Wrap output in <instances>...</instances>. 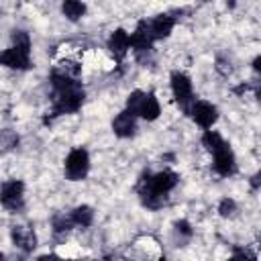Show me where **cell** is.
Here are the masks:
<instances>
[{"label":"cell","mask_w":261,"mask_h":261,"mask_svg":"<svg viewBox=\"0 0 261 261\" xmlns=\"http://www.w3.org/2000/svg\"><path fill=\"white\" fill-rule=\"evenodd\" d=\"M71 224H73L71 214L59 212V214H55V216H53V228H55L57 232H65V230H69V228H71Z\"/></svg>","instance_id":"19"},{"label":"cell","mask_w":261,"mask_h":261,"mask_svg":"<svg viewBox=\"0 0 261 261\" xmlns=\"http://www.w3.org/2000/svg\"><path fill=\"white\" fill-rule=\"evenodd\" d=\"M112 130L118 135V137H130L135 133V116L126 110V112H120L114 122H112Z\"/></svg>","instance_id":"12"},{"label":"cell","mask_w":261,"mask_h":261,"mask_svg":"<svg viewBox=\"0 0 261 261\" xmlns=\"http://www.w3.org/2000/svg\"><path fill=\"white\" fill-rule=\"evenodd\" d=\"M16 143H18V137H16L12 130L0 133V147H2V149H12Z\"/></svg>","instance_id":"20"},{"label":"cell","mask_w":261,"mask_h":261,"mask_svg":"<svg viewBox=\"0 0 261 261\" xmlns=\"http://www.w3.org/2000/svg\"><path fill=\"white\" fill-rule=\"evenodd\" d=\"M12 241L22 251H33L37 247V237L29 226H12Z\"/></svg>","instance_id":"9"},{"label":"cell","mask_w":261,"mask_h":261,"mask_svg":"<svg viewBox=\"0 0 261 261\" xmlns=\"http://www.w3.org/2000/svg\"><path fill=\"white\" fill-rule=\"evenodd\" d=\"M214 155V167H216V171L220 173V175H230V173H234V169H237V165H234V155H232V151L228 149V145H224V147H220L216 153H212Z\"/></svg>","instance_id":"8"},{"label":"cell","mask_w":261,"mask_h":261,"mask_svg":"<svg viewBox=\"0 0 261 261\" xmlns=\"http://www.w3.org/2000/svg\"><path fill=\"white\" fill-rule=\"evenodd\" d=\"M100 261H110V259H100Z\"/></svg>","instance_id":"26"},{"label":"cell","mask_w":261,"mask_h":261,"mask_svg":"<svg viewBox=\"0 0 261 261\" xmlns=\"http://www.w3.org/2000/svg\"><path fill=\"white\" fill-rule=\"evenodd\" d=\"M228 261H247V259H245V255H234V257L228 259Z\"/></svg>","instance_id":"24"},{"label":"cell","mask_w":261,"mask_h":261,"mask_svg":"<svg viewBox=\"0 0 261 261\" xmlns=\"http://www.w3.org/2000/svg\"><path fill=\"white\" fill-rule=\"evenodd\" d=\"M192 118L200 124V126H212L214 124V120H216V108L212 106V104H208V102H196L194 106H192Z\"/></svg>","instance_id":"7"},{"label":"cell","mask_w":261,"mask_h":261,"mask_svg":"<svg viewBox=\"0 0 261 261\" xmlns=\"http://www.w3.org/2000/svg\"><path fill=\"white\" fill-rule=\"evenodd\" d=\"M61 10H63V14H65L69 20H77V18H82V16H84V12H86V6H84L82 2H75V0H67V2H63Z\"/></svg>","instance_id":"15"},{"label":"cell","mask_w":261,"mask_h":261,"mask_svg":"<svg viewBox=\"0 0 261 261\" xmlns=\"http://www.w3.org/2000/svg\"><path fill=\"white\" fill-rule=\"evenodd\" d=\"M0 63L6 65V67H12V69H27L31 65L29 49H24V47H10V49L0 53Z\"/></svg>","instance_id":"5"},{"label":"cell","mask_w":261,"mask_h":261,"mask_svg":"<svg viewBox=\"0 0 261 261\" xmlns=\"http://www.w3.org/2000/svg\"><path fill=\"white\" fill-rule=\"evenodd\" d=\"M22 192H24V186L22 181H16V179H10L2 186L0 190V202L4 208L16 212V210H22L24 206V200H22Z\"/></svg>","instance_id":"2"},{"label":"cell","mask_w":261,"mask_h":261,"mask_svg":"<svg viewBox=\"0 0 261 261\" xmlns=\"http://www.w3.org/2000/svg\"><path fill=\"white\" fill-rule=\"evenodd\" d=\"M143 184L147 186V190H143L141 194L151 192V194H161L163 196L165 192H169L177 184V175L173 171H161V173H157L153 177H147Z\"/></svg>","instance_id":"4"},{"label":"cell","mask_w":261,"mask_h":261,"mask_svg":"<svg viewBox=\"0 0 261 261\" xmlns=\"http://www.w3.org/2000/svg\"><path fill=\"white\" fill-rule=\"evenodd\" d=\"M37 261H61L57 255H43V257H39Z\"/></svg>","instance_id":"23"},{"label":"cell","mask_w":261,"mask_h":261,"mask_svg":"<svg viewBox=\"0 0 261 261\" xmlns=\"http://www.w3.org/2000/svg\"><path fill=\"white\" fill-rule=\"evenodd\" d=\"M202 143L206 145V149L210 151V153H216L220 147H224L226 143H224V139L218 135V133H214V130H206L204 133V137H202Z\"/></svg>","instance_id":"17"},{"label":"cell","mask_w":261,"mask_h":261,"mask_svg":"<svg viewBox=\"0 0 261 261\" xmlns=\"http://www.w3.org/2000/svg\"><path fill=\"white\" fill-rule=\"evenodd\" d=\"M128 35L122 31V29H118V31H114L112 35H110V39H108V49L120 59L124 53H126V49H128Z\"/></svg>","instance_id":"13"},{"label":"cell","mask_w":261,"mask_h":261,"mask_svg":"<svg viewBox=\"0 0 261 261\" xmlns=\"http://www.w3.org/2000/svg\"><path fill=\"white\" fill-rule=\"evenodd\" d=\"M71 218H73V224L90 226V224H92V218H94V212H92L90 206H77V208L71 212Z\"/></svg>","instance_id":"16"},{"label":"cell","mask_w":261,"mask_h":261,"mask_svg":"<svg viewBox=\"0 0 261 261\" xmlns=\"http://www.w3.org/2000/svg\"><path fill=\"white\" fill-rule=\"evenodd\" d=\"M88 167H90V157H88V153L84 149H73L65 159V173L73 181L86 177Z\"/></svg>","instance_id":"3"},{"label":"cell","mask_w":261,"mask_h":261,"mask_svg":"<svg viewBox=\"0 0 261 261\" xmlns=\"http://www.w3.org/2000/svg\"><path fill=\"white\" fill-rule=\"evenodd\" d=\"M59 96L55 98V108H53V114H63V112H75L82 102H84V90L80 84H71L69 88L57 92Z\"/></svg>","instance_id":"1"},{"label":"cell","mask_w":261,"mask_h":261,"mask_svg":"<svg viewBox=\"0 0 261 261\" xmlns=\"http://www.w3.org/2000/svg\"><path fill=\"white\" fill-rule=\"evenodd\" d=\"M0 261H4V257H2V253H0Z\"/></svg>","instance_id":"25"},{"label":"cell","mask_w":261,"mask_h":261,"mask_svg":"<svg viewBox=\"0 0 261 261\" xmlns=\"http://www.w3.org/2000/svg\"><path fill=\"white\" fill-rule=\"evenodd\" d=\"M171 29H173V18L167 16V14H159V16H155V18L149 22V33H151L153 39H163V37H167V35L171 33Z\"/></svg>","instance_id":"10"},{"label":"cell","mask_w":261,"mask_h":261,"mask_svg":"<svg viewBox=\"0 0 261 261\" xmlns=\"http://www.w3.org/2000/svg\"><path fill=\"white\" fill-rule=\"evenodd\" d=\"M151 41H153V37H151V33H149V24H147V22H141V24L137 27V31L133 33V37H128V43H130L137 51L149 49V47H151Z\"/></svg>","instance_id":"11"},{"label":"cell","mask_w":261,"mask_h":261,"mask_svg":"<svg viewBox=\"0 0 261 261\" xmlns=\"http://www.w3.org/2000/svg\"><path fill=\"white\" fill-rule=\"evenodd\" d=\"M139 116H143V118H147V120H155L157 116H159V102L155 100V96H147L145 98V102H143V106H141V110H139Z\"/></svg>","instance_id":"14"},{"label":"cell","mask_w":261,"mask_h":261,"mask_svg":"<svg viewBox=\"0 0 261 261\" xmlns=\"http://www.w3.org/2000/svg\"><path fill=\"white\" fill-rule=\"evenodd\" d=\"M12 41H14V47H24V49H29V35H27L24 31H14Z\"/></svg>","instance_id":"21"},{"label":"cell","mask_w":261,"mask_h":261,"mask_svg":"<svg viewBox=\"0 0 261 261\" xmlns=\"http://www.w3.org/2000/svg\"><path fill=\"white\" fill-rule=\"evenodd\" d=\"M145 98H147V94H143L141 90H135V92L128 96L126 106H128V112H130L133 116H135V114H139V110H141V106H143Z\"/></svg>","instance_id":"18"},{"label":"cell","mask_w":261,"mask_h":261,"mask_svg":"<svg viewBox=\"0 0 261 261\" xmlns=\"http://www.w3.org/2000/svg\"><path fill=\"white\" fill-rule=\"evenodd\" d=\"M171 90H173V96L179 104H188L190 98H192V82L186 73H179V71H173L171 73Z\"/></svg>","instance_id":"6"},{"label":"cell","mask_w":261,"mask_h":261,"mask_svg":"<svg viewBox=\"0 0 261 261\" xmlns=\"http://www.w3.org/2000/svg\"><path fill=\"white\" fill-rule=\"evenodd\" d=\"M234 208H237V206H234V202H232V200H228V198H224V200L220 202V208H218V210H220V214H222V216H230V214L234 212Z\"/></svg>","instance_id":"22"}]
</instances>
